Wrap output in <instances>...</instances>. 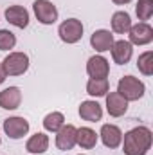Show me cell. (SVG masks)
<instances>
[{
  "label": "cell",
  "instance_id": "obj_1",
  "mask_svg": "<svg viewBox=\"0 0 153 155\" xmlns=\"http://www.w3.org/2000/svg\"><path fill=\"white\" fill-rule=\"evenodd\" d=\"M153 134L148 126H135L122 135V152L124 155H146L151 148Z\"/></svg>",
  "mask_w": 153,
  "mask_h": 155
},
{
  "label": "cell",
  "instance_id": "obj_2",
  "mask_svg": "<svg viewBox=\"0 0 153 155\" xmlns=\"http://www.w3.org/2000/svg\"><path fill=\"white\" fill-rule=\"evenodd\" d=\"M29 65H31V60L22 51H11L4 58V61H2V69H4L5 76H9V78L24 76L29 71Z\"/></svg>",
  "mask_w": 153,
  "mask_h": 155
},
{
  "label": "cell",
  "instance_id": "obj_3",
  "mask_svg": "<svg viewBox=\"0 0 153 155\" xmlns=\"http://www.w3.org/2000/svg\"><path fill=\"white\" fill-rule=\"evenodd\" d=\"M117 92L128 103H132V101H139L146 94V85L135 76H122L117 83Z\"/></svg>",
  "mask_w": 153,
  "mask_h": 155
},
{
  "label": "cell",
  "instance_id": "obj_4",
  "mask_svg": "<svg viewBox=\"0 0 153 155\" xmlns=\"http://www.w3.org/2000/svg\"><path fill=\"white\" fill-rule=\"evenodd\" d=\"M83 33H85V27H83L81 20H77V18H67L58 27V36L67 45L77 43L79 40L83 38Z\"/></svg>",
  "mask_w": 153,
  "mask_h": 155
},
{
  "label": "cell",
  "instance_id": "obj_5",
  "mask_svg": "<svg viewBox=\"0 0 153 155\" xmlns=\"http://www.w3.org/2000/svg\"><path fill=\"white\" fill-rule=\"evenodd\" d=\"M33 13L41 25H52L60 18V11L50 0H34L33 2Z\"/></svg>",
  "mask_w": 153,
  "mask_h": 155
},
{
  "label": "cell",
  "instance_id": "obj_6",
  "mask_svg": "<svg viewBox=\"0 0 153 155\" xmlns=\"http://www.w3.org/2000/svg\"><path fill=\"white\" fill-rule=\"evenodd\" d=\"M2 128H4V134H5L9 139L18 141V139H22V137H25V135L29 134L31 124H29V121H27L25 117L13 116V117H7V119L4 121Z\"/></svg>",
  "mask_w": 153,
  "mask_h": 155
},
{
  "label": "cell",
  "instance_id": "obj_7",
  "mask_svg": "<svg viewBox=\"0 0 153 155\" xmlns=\"http://www.w3.org/2000/svg\"><path fill=\"white\" fill-rule=\"evenodd\" d=\"M128 41L132 45H150L153 41V27L148 22H139V24H132L130 31H128Z\"/></svg>",
  "mask_w": 153,
  "mask_h": 155
},
{
  "label": "cell",
  "instance_id": "obj_8",
  "mask_svg": "<svg viewBox=\"0 0 153 155\" xmlns=\"http://www.w3.org/2000/svg\"><path fill=\"white\" fill-rule=\"evenodd\" d=\"M86 74L92 79H103L110 76V61L103 54H94L86 61Z\"/></svg>",
  "mask_w": 153,
  "mask_h": 155
},
{
  "label": "cell",
  "instance_id": "obj_9",
  "mask_svg": "<svg viewBox=\"0 0 153 155\" xmlns=\"http://www.w3.org/2000/svg\"><path fill=\"white\" fill-rule=\"evenodd\" d=\"M76 137H77V128L74 124H63L58 132H56V148L61 152H69L76 146Z\"/></svg>",
  "mask_w": 153,
  "mask_h": 155
},
{
  "label": "cell",
  "instance_id": "obj_10",
  "mask_svg": "<svg viewBox=\"0 0 153 155\" xmlns=\"http://www.w3.org/2000/svg\"><path fill=\"white\" fill-rule=\"evenodd\" d=\"M97 135H99L101 143H103L108 150H115V148H119L121 143H122V130H121L117 124H110V123L103 124Z\"/></svg>",
  "mask_w": 153,
  "mask_h": 155
},
{
  "label": "cell",
  "instance_id": "obj_11",
  "mask_svg": "<svg viewBox=\"0 0 153 155\" xmlns=\"http://www.w3.org/2000/svg\"><path fill=\"white\" fill-rule=\"evenodd\" d=\"M114 41H115L114 33L108 31V29H97V31H94L92 36H90V45H92V49H94L97 54L108 52V51L112 49Z\"/></svg>",
  "mask_w": 153,
  "mask_h": 155
},
{
  "label": "cell",
  "instance_id": "obj_12",
  "mask_svg": "<svg viewBox=\"0 0 153 155\" xmlns=\"http://www.w3.org/2000/svg\"><path fill=\"white\" fill-rule=\"evenodd\" d=\"M4 16H5V20H7L11 25H15V27H18V29H25V27L29 25V22H31L29 11H27L24 5H9V7L4 11Z\"/></svg>",
  "mask_w": 153,
  "mask_h": 155
},
{
  "label": "cell",
  "instance_id": "obj_13",
  "mask_svg": "<svg viewBox=\"0 0 153 155\" xmlns=\"http://www.w3.org/2000/svg\"><path fill=\"white\" fill-rule=\"evenodd\" d=\"M110 54H112L114 63L126 65V63H130V60L133 56V45L128 40H115L112 49H110Z\"/></svg>",
  "mask_w": 153,
  "mask_h": 155
},
{
  "label": "cell",
  "instance_id": "obj_14",
  "mask_svg": "<svg viewBox=\"0 0 153 155\" xmlns=\"http://www.w3.org/2000/svg\"><path fill=\"white\" fill-rule=\"evenodd\" d=\"M106 103H105V107H106V112H108V116L112 117H122L126 112H128V101L115 90V92H108L106 96Z\"/></svg>",
  "mask_w": 153,
  "mask_h": 155
},
{
  "label": "cell",
  "instance_id": "obj_15",
  "mask_svg": "<svg viewBox=\"0 0 153 155\" xmlns=\"http://www.w3.org/2000/svg\"><path fill=\"white\" fill-rule=\"evenodd\" d=\"M77 114L83 121H88V123H97L103 119V107L96 101V99H86L79 105L77 108Z\"/></svg>",
  "mask_w": 153,
  "mask_h": 155
},
{
  "label": "cell",
  "instance_id": "obj_16",
  "mask_svg": "<svg viewBox=\"0 0 153 155\" xmlns=\"http://www.w3.org/2000/svg\"><path fill=\"white\" fill-rule=\"evenodd\" d=\"M22 105V90L20 87H7L0 92V108L4 110H16Z\"/></svg>",
  "mask_w": 153,
  "mask_h": 155
},
{
  "label": "cell",
  "instance_id": "obj_17",
  "mask_svg": "<svg viewBox=\"0 0 153 155\" xmlns=\"http://www.w3.org/2000/svg\"><path fill=\"white\" fill-rule=\"evenodd\" d=\"M49 144H50L49 135H47L45 132H36V134H33V135L27 139L25 150L33 155H40V153H45V152L49 150Z\"/></svg>",
  "mask_w": 153,
  "mask_h": 155
},
{
  "label": "cell",
  "instance_id": "obj_18",
  "mask_svg": "<svg viewBox=\"0 0 153 155\" xmlns=\"http://www.w3.org/2000/svg\"><path fill=\"white\" fill-rule=\"evenodd\" d=\"M99 141V135L96 134V130H92L90 126H81L77 128V137H76V144L83 150H92L96 148Z\"/></svg>",
  "mask_w": 153,
  "mask_h": 155
},
{
  "label": "cell",
  "instance_id": "obj_19",
  "mask_svg": "<svg viewBox=\"0 0 153 155\" xmlns=\"http://www.w3.org/2000/svg\"><path fill=\"white\" fill-rule=\"evenodd\" d=\"M132 24H133L132 16L126 11H115L114 15H112V20H110L112 33H115V35H128Z\"/></svg>",
  "mask_w": 153,
  "mask_h": 155
},
{
  "label": "cell",
  "instance_id": "obj_20",
  "mask_svg": "<svg viewBox=\"0 0 153 155\" xmlns=\"http://www.w3.org/2000/svg\"><path fill=\"white\" fill-rule=\"evenodd\" d=\"M110 90V83H108V78H103V79H88L86 81V94L90 97H105Z\"/></svg>",
  "mask_w": 153,
  "mask_h": 155
},
{
  "label": "cell",
  "instance_id": "obj_21",
  "mask_svg": "<svg viewBox=\"0 0 153 155\" xmlns=\"http://www.w3.org/2000/svg\"><path fill=\"white\" fill-rule=\"evenodd\" d=\"M43 128L45 132H50V134H56L63 124H65V116L61 112H49L47 116L43 117Z\"/></svg>",
  "mask_w": 153,
  "mask_h": 155
},
{
  "label": "cell",
  "instance_id": "obj_22",
  "mask_svg": "<svg viewBox=\"0 0 153 155\" xmlns=\"http://www.w3.org/2000/svg\"><path fill=\"white\" fill-rule=\"evenodd\" d=\"M137 69L142 76H153V51H144L137 58Z\"/></svg>",
  "mask_w": 153,
  "mask_h": 155
},
{
  "label": "cell",
  "instance_id": "obj_23",
  "mask_svg": "<svg viewBox=\"0 0 153 155\" xmlns=\"http://www.w3.org/2000/svg\"><path fill=\"white\" fill-rule=\"evenodd\" d=\"M135 15L141 22H148L153 16V0H137Z\"/></svg>",
  "mask_w": 153,
  "mask_h": 155
},
{
  "label": "cell",
  "instance_id": "obj_24",
  "mask_svg": "<svg viewBox=\"0 0 153 155\" xmlns=\"http://www.w3.org/2000/svg\"><path fill=\"white\" fill-rule=\"evenodd\" d=\"M16 45V36L9 29H0V51H11Z\"/></svg>",
  "mask_w": 153,
  "mask_h": 155
},
{
  "label": "cell",
  "instance_id": "obj_25",
  "mask_svg": "<svg viewBox=\"0 0 153 155\" xmlns=\"http://www.w3.org/2000/svg\"><path fill=\"white\" fill-rule=\"evenodd\" d=\"M115 5H126V4H130L132 0H112Z\"/></svg>",
  "mask_w": 153,
  "mask_h": 155
},
{
  "label": "cell",
  "instance_id": "obj_26",
  "mask_svg": "<svg viewBox=\"0 0 153 155\" xmlns=\"http://www.w3.org/2000/svg\"><path fill=\"white\" fill-rule=\"evenodd\" d=\"M5 72H4V69H2V63H0V85H2V83H4V81H5Z\"/></svg>",
  "mask_w": 153,
  "mask_h": 155
},
{
  "label": "cell",
  "instance_id": "obj_27",
  "mask_svg": "<svg viewBox=\"0 0 153 155\" xmlns=\"http://www.w3.org/2000/svg\"><path fill=\"white\" fill-rule=\"evenodd\" d=\"M0 144H2V137H0Z\"/></svg>",
  "mask_w": 153,
  "mask_h": 155
},
{
  "label": "cell",
  "instance_id": "obj_28",
  "mask_svg": "<svg viewBox=\"0 0 153 155\" xmlns=\"http://www.w3.org/2000/svg\"><path fill=\"white\" fill-rule=\"evenodd\" d=\"M79 155H86V153H79Z\"/></svg>",
  "mask_w": 153,
  "mask_h": 155
},
{
  "label": "cell",
  "instance_id": "obj_29",
  "mask_svg": "<svg viewBox=\"0 0 153 155\" xmlns=\"http://www.w3.org/2000/svg\"><path fill=\"white\" fill-rule=\"evenodd\" d=\"M0 18H2V13H0Z\"/></svg>",
  "mask_w": 153,
  "mask_h": 155
}]
</instances>
